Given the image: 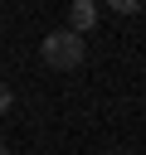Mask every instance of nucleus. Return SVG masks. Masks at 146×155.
<instances>
[{"label": "nucleus", "instance_id": "f257e3e1", "mask_svg": "<svg viewBox=\"0 0 146 155\" xmlns=\"http://www.w3.org/2000/svg\"><path fill=\"white\" fill-rule=\"evenodd\" d=\"M44 63L58 68V73H63V68H78V63H83V39H78L73 29H54V34L44 39Z\"/></svg>", "mask_w": 146, "mask_h": 155}, {"label": "nucleus", "instance_id": "f03ea898", "mask_svg": "<svg viewBox=\"0 0 146 155\" xmlns=\"http://www.w3.org/2000/svg\"><path fill=\"white\" fill-rule=\"evenodd\" d=\"M92 24H97V5H92V0H78V5L68 10V29H73V34L83 39V34L92 29Z\"/></svg>", "mask_w": 146, "mask_h": 155}, {"label": "nucleus", "instance_id": "7ed1b4c3", "mask_svg": "<svg viewBox=\"0 0 146 155\" xmlns=\"http://www.w3.org/2000/svg\"><path fill=\"white\" fill-rule=\"evenodd\" d=\"M10 102H15V92H10V87H5V82H0V111H5V107H10Z\"/></svg>", "mask_w": 146, "mask_h": 155}, {"label": "nucleus", "instance_id": "20e7f679", "mask_svg": "<svg viewBox=\"0 0 146 155\" xmlns=\"http://www.w3.org/2000/svg\"><path fill=\"white\" fill-rule=\"evenodd\" d=\"M0 155H10V150H5V145H0Z\"/></svg>", "mask_w": 146, "mask_h": 155}]
</instances>
